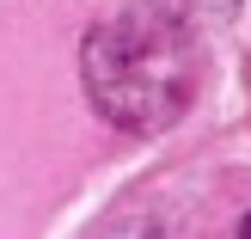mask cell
Masks as SVG:
<instances>
[{"label":"cell","mask_w":251,"mask_h":239,"mask_svg":"<svg viewBox=\"0 0 251 239\" xmlns=\"http://www.w3.org/2000/svg\"><path fill=\"white\" fill-rule=\"evenodd\" d=\"M80 74H86V98L104 123L129 135H153L190 110L196 86H202V43L184 6L129 0L86 31Z\"/></svg>","instance_id":"6da1fadb"},{"label":"cell","mask_w":251,"mask_h":239,"mask_svg":"<svg viewBox=\"0 0 251 239\" xmlns=\"http://www.w3.org/2000/svg\"><path fill=\"white\" fill-rule=\"evenodd\" d=\"M239 239H251V215H245V227H239Z\"/></svg>","instance_id":"7a4b0ae2"}]
</instances>
